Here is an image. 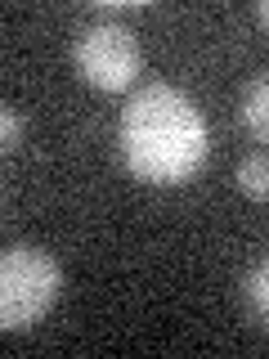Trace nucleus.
<instances>
[{
  "mask_svg": "<svg viewBox=\"0 0 269 359\" xmlns=\"http://www.w3.org/2000/svg\"><path fill=\"white\" fill-rule=\"evenodd\" d=\"M117 144H121V162L134 180L175 189L207 166L211 130L202 108L179 86L149 81L121 108Z\"/></svg>",
  "mask_w": 269,
  "mask_h": 359,
  "instance_id": "obj_1",
  "label": "nucleus"
},
{
  "mask_svg": "<svg viewBox=\"0 0 269 359\" xmlns=\"http://www.w3.org/2000/svg\"><path fill=\"white\" fill-rule=\"evenodd\" d=\"M63 292V265L32 243H9L0 256V328L22 332L41 323Z\"/></svg>",
  "mask_w": 269,
  "mask_h": 359,
  "instance_id": "obj_2",
  "label": "nucleus"
},
{
  "mask_svg": "<svg viewBox=\"0 0 269 359\" xmlns=\"http://www.w3.org/2000/svg\"><path fill=\"white\" fill-rule=\"evenodd\" d=\"M72 67L85 86L104 90V95H121V90L134 86V76H139V67H144L139 36L117 18H99V22H90V27L76 32Z\"/></svg>",
  "mask_w": 269,
  "mask_h": 359,
  "instance_id": "obj_3",
  "label": "nucleus"
},
{
  "mask_svg": "<svg viewBox=\"0 0 269 359\" xmlns=\"http://www.w3.org/2000/svg\"><path fill=\"white\" fill-rule=\"evenodd\" d=\"M238 117H242V126H247V135H251L256 144H269V72L247 81Z\"/></svg>",
  "mask_w": 269,
  "mask_h": 359,
  "instance_id": "obj_4",
  "label": "nucleus"
},
{
  "mask_svg": "<svg viewBox=\"0 0 269 359\" xmlns=\"http://www.w3.org/2000/svg\"><path fill=\"white\" fill-rule=\"evenodd\" d=\"M238 189L251 202H269V149H256L238 162Z\"/></svg>",
  "mask_w": 269,
  "mask_h": 359,
  "instance_id": "obj_5",
  "label": "nucleus"
},
{
  "mask_svg": "<svg viewBox=\"0 0 269 359\" xmlns=\"http://www.w3.org/2000/svg\"><path fill=\"white\" fill-rule=\"evenodd\" d=\"M242 297H247V310L256 314V323H265V328H269V261H261L251 274H247Z\"/></svg>",
  "mask_w": 269,
  "mask_h": 359,
  "instance_id": "obj_6",
  "label": "nucleus"
},
{
  "mask_svg": "<svg viewBox=\"0 0 269 359\" xmlns=\"http://www.w3.org/2000/svg\"><path fill=\"white\" fill-rule=\"evenodd\" d=\"M22 135H27V126H22V117H18V108H9L5 104V112H0V149L5 153H18L22 149Z\"/></svg>",
  "mask_w": 269,
  "mask_h": 359,
  "instance_id": "obj_7",
  "label": "nucleus"
},
{
  "mask_svg": "<svg viewBox=\"0 0 269 359\" xmlns=\"http://www.w3.org/2000/svg\"><path fill=\"white\" fill-rule=\"evenodd\" d=\"M256 18H261V27L269 32V0H261V5H256Z\"/></svg>",
  "mask_w": 269,
  "mask_h": 359,
  "instance_id": "obj_8",
  "label": "nucleus"
}]
</instances>
